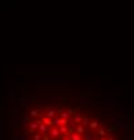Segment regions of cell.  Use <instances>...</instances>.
<instances>
[{"label":"cell","instance_id":"6da1fadb","mask_svg":"<svg viewBox=\"0 0 134 140\" xmlns=\"http://www.w3.org/2000/svg\"><path fill=\"white\" fill-rule=\"evenodd\" d=\"M49 136H50V139H57L60 136V132H58V128H52L50 131L47 132Z\"/></svg>","mask_w":134,"mask_h":140},{"label":"cell","instance_id":"7a4b0ae2","mask_svg":"<svg viewBox=\"0 0 134 140\" xmlns=\"http://www.w3.org/2000/svg\"><path fill=\"white\" fill-rule=\"evenodd\" d=\"M42 121H41V119L39 120H37V121H34V123H29V128H30V131L31 132H34V129H37L38 128V125L41 124Z\"/></svg>","mask_w":134,"mask_h":140},{"label":"cell","instance_id":"3957f363","mask_svg":"<svg viewBox=\"0 0 134 140\" xmlns=\"http://www.w3.org/2000/svg\"><path fill=\"white\" fill-rule=\"evenodd\" d=\"M38 129H39V132H41V135L42 133H47V132H49V127H46L43 123H41L39 125H38Z\"/></svg>","mask_w":134,"mask_h":140},{"label":"cell","instance_id":"277c9868","mask_svg":"<svg viewBox=\"0 0 134 140\" xmlns=\"http://www.w3.org/2000/svg\"><path fill=\"white\" fill-rule=\"evenodd\" d=\"M41 121L45 124L46 127H53V121H52V119H49V117H42Z\"/></svg>","mask_w":134,"mask_h":140},{"label":"cell","instance_id":"5b68a950","mask_svg":"<svg viewBox=\"0 0 134 140\" xmlns=\"http://www.w3.org/2000/svg\"><path fill=\"white\" fill-rule=\"evenodd\" d=\"M56 115H57V111H56V109H52V108H49V109H47L46 117H49V119H53V117H56Z\"/></svg>","mask_w":134,"mask_h":140},{"label":"cell","instance_id":"8992f818","mask_svg":"<svg viewBox=\"0 0 134 140\" xmlns=\"http://www.w3.org/2000/svg\"><path fill=\"white\" fill-rule=\"evenodd\" d=\"M73 116H75V117H73V120H72V121H73V123H75L76 125L81 123V120H83V117H84V116L79 115V113H76V115H73Z\"/></svg>","mask_w":134,"mask_h":140},{"label":"cell","instance_id":"52a82bcc","mask_svg":"<svg viewBox=\"0 0 134 140\" xmlns=\"http://www.w3.org/2000/svg\"><path fill=\"white\" fill-rule=\"evenodd\" d=\"M75 132L76 133H79V135L83 136L84 135V132H85V129H84V127L81 125V124H77V127L75 128Z\"/></svg>","mask_w":134,"mask_h":140},{"label":"cell","instance_id":"ba28073f","mask_svg":"<svg viewBox=\"0 0 134 140\" xmlns=\"http://www.w3.org/2000/svg\"><path fill=\"white\" fill-rule=\"evenodd\" d=\"M68 137H69V140H84L83 137H81V135L76 133V132H73V133H72V135H69Z\"/></svg>","mask_w":134,"mask_h":140},{"label":"cell","instance_id":"9c48e42d","mask_svg":"<svg viewBox=\"0 0 134 140\" xmlns=\"http://www.w3.org/2000/svg\"><path fill=\"white\" fill-rule=\"evenodd\" d=\"M98 127H99V123H98V121H89V124H88V128H89L91 131H96Z\"/></svg>","mask_w":134,"mask_h":140},{"label":"cell","instance_id":"30bf717a","mask_svg":"<svg viewBox=\"0 0 134 140\" xmlns=\"http://www.w3.org/2000/svg\"><path fill=\"white\" fill-rule=\"evenodd\" d=\"M39 113H41V111L39 109H31L29 113L30 117H39Z\"/></svg>","mask_w":134,"mask_h":140},{"label":"cell","instance_id":"8fae6325","mask_svg":"<svg viewBox=\"0 0 134 140\" xmlns=\"http://www.w3.org/2000/svg\"><path fill=\"white\" fill-rule=\"evenodd\" d=\"M60 117H61V119H67V120H69V117H71V116H69V113H68L67 111H65V112L61 111V112H60Z\"/></svg>","mask_w":134,"mask_h":140},{"label":"cell","instance_id":"7c38bea8","mask_svg":"<svg viewBox=\"0 0 134 140\" xmlns=\"http://www.w3.org/2000/svg\"><path fill=\"white\" fill-rule=\"evenodd\" d=\"M96 129H98V135L100 136V137H103V136H106V129H104V128H102V127L99 128V127H98Z\"/></svg>","mask_w":134,"mask_h":140},{"label":"cell","instance_id":"4fadbf2b","mask_svg":"<svg viewBox=\"0 0 134 140\" xmlns=\"http://www.w3.org/2000/svg\"><path fill=\"white\" fill-rule=\"evenodd\" d=\"M81 125H83L84 128L85 127H88V124H89V119H87V117H83V120H81Z\"/></svg>","mask_w":134,"mask_h":140},{"label":"cell","instance_id":"5bb4252c","mask_svg":"<svg viewBox=\"0 0 134 140\" xmlns=\"http://www.w3.org/2000/svg\"><path fill=\"white\" fill-rule=\"evenodd\" d=\"M68 113H69V116H73V115H76V112H77V109H76V108H69V109H68Z\"/></svg>","mask_w":134,"mask_h":140},{"label":"cell","instance_id":"9a60e30c","mask_svg":"<svg viewBox=\"0 0 134 140\" xmlns=\"http://www.w3.org/2000/svg\"><path fill=\"white\" fill-rule=\"evenodd\" d=\"M84 135H85V140H92V133L91 132H84Z\"/></svg>","mask_w":134,"mask_h":140},{"label":"cell","instance_id":"2e32d148","mask_svg":"<svg viewBox=\"0 0 134 140\" xmlns=\"http://www.w3.org/2000/svg\"><path fill=\"white\" fill-rule=\"evenodd\" d=\"M42 135H39V133H33V140H41Z\"/></svg>","mask_w":134,"mask_h":140},{"label":"cell","instance_id":"e0dca14e","mask_svg":"<svg viewBox=\"0 0 134 140\" xmlns=\"http://www.w3.org/2000/svg\"><path fill=\"white\" fill-rule=\"evenodd\" d=\"M100 140H107V139H106L104 136H103V137H100Z\"/></svg>","mask_w":134,"mask_h":140},{"label":"cell","instance_id":"ac0fdd59","mask_svg":"<svg viewBox=\"0 0 134 140\" xmlns=\"http://www.w3.org/2000/svg\"><path fill=\"white\" fill-rule=\"evenodd\" d=\"M52 140H56V139H52Z\"/></svg>","mask_w":134,"mask_h":140},{"label":"cell","instance_id":"d6986e66","mask_svg":"<svg viewBox=\"0 0 134 140\" xmlns=\"http://www.w3.org/2000/svg\"><path fill=\"white\" fill-rule=\"evenodd\" d=\"M117 140H118V139H117ZM119 140H122V139H119Z\"/></svg>","mask_w":134,"mask_h":140}]
</instances>
